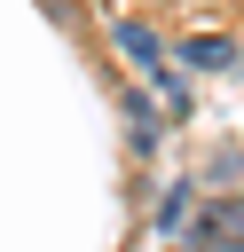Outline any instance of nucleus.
Here are the masks:
<instances>
[{
    "instance_id": "1",
    "label": "nucleus",
    "mask_w": 244,
    "mask_h": 252,
    "mask_svg": "<svg viewBox=\"0 0 244 252\" xmlns=\"http://www.w3.org/2000/svg\"><path fill=\"white\" fill-rule=\"evenodd\" d=\"M110 39H118L142 71H165V47H157V32H150V24H110Z\"/></svg>"
},
{
    "instance_id": "2",
    "label": "nucleus",
    "mask_w": 244,
    "mask_h": 252,
    "mask_svg": "<svg viewBox=\"0 0 244 252\" xmlns=\"http://www.w3.org/2000/svg\"><path fill=\"white\" fill-rule=\"evenodd\" d=\"M181 55H189L197 71H228V63H236V47H228V39H213V32H205V39H189Z\"/></svg>"
}]
</instances>
